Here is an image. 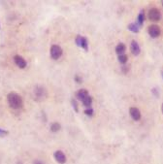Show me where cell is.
Listing matches in <instances>:
<instances>
[{
    "instance_id": "1",
    "label": "cell",
    "mask_w": 163,
    "mask_h": 164,
    "mask_svg": "<svg viewBox=\"0 0 163 164\" xmlns=\"http://www.w3.org/2000/svg\"><path fill=\"white\" fill-rule=\"evenodd\" d=\"M7 100L10 107L13 109H20L23 106V101L22 96L17 93V92H10L7 96Z\"/></svg>"
},
{
    "instance_id": "2",
    "label": "cell",
    "mask_w": 163,
    "mask_h": 164,
    "mask_svg": "<svg viewBox=\"0 0 163 164\" xmlns=\"http://www.w3.org/2000/svg\"><path fill=\"white\" fill-rule=\"evenodd\" d=\"M47 97V90L43 87H36L34 88V99L37 101H42Z\"/></svg>"
},
{
    "instance_id": "3",
    "label": "cell",
    "mask_w": 163,
    "mask_h": 164,
    "mask_svg": "<svg viewBox=\"0 0 163 164\" xmlns=\"http://www.w3.org/2000/svg\"><path fill=\"white\" fill-rule=\"evenodd\" d=\"M149 19L152 22H158L161 19V12L156 8H152L149 11Z\"/></svg>"
},
{
    "instance_id": "4",
    "label": "cell",
    "mask_w": 163,
    "mask_h": 164,
    "mask_svg": "<svg viewBox=\"0 0 163 164\" xmlns=\"http://www.w3.org/2000/svg\"><path fill=\"white\" fill-rule=\"evenodd\" d=\"M62 56V49L58 45H53L51 47V56L53 59H58Z\"/></svg>"
},
{
    "instance_id": "5",
    "label": "cell",
    "mask_w": 163,
    "mask_h": 164,
    "mask_svg": "<svg viewBox=\"0 0 163 164\" xmlns=\"http://www.w3.org/2000/svg\"><path fill=\"white\" fill-rule=\"evenodd\" d=\"M76 44L83 50H89V42H87V39L81 35H78L76 37Z\"/></svg>"
},
{
    "instance_id": "6",
    "label": "cell",
    "mask_w": 163,
    "mask_h": 164,
    "mask_svg": "<svg viewBox=\"0 0 163 164\" xmlns=\"http://www.w3.org/2000/svg\"><path fill=\"white\" fill-rule=\"evenodd\" d=\"M148 32H149V34L150 37H152V38H156L160 35V28L158 25H155V24H153V25H150V26L149 27L148 29Z\"/></svg>"
},
{
    "instance_id": "7",
    "label": "cell",
    "mask_w": 163,
    "mask_h": 164,
    "mask_svg": "<svg viewBox=\"0 0 163 164\" xmlns=\"http://www.w3.org/2000/svg\"><path fill=\"white\" fill-rule=\"evenodd\" d=\"M53 157L56 160V162H58L59 164H64L66 162V156L63 151L61 150H56L53 154Z\"/></svg>"
},
{
    "instance_id": "8",
    "label": "cell",
    "mask_w": 163,
    "mask_h": 164,
    "mask_svg": "<svg viewBox=\"0 0 163 164\" xmlns=\"http://www.w3.org/2000/svg\"><path fill=\"white\" fill-rule=\"evenodd\" d=\"M14 61H15V63L17 64V66L20 67V68L23 69V68H26V67L27 63H26V59H24L23 56H14Z\"/></svg>"
},
{
    "instance_id": "9",
    "label": "cell",
    "mask_w": 163,
    "mask_h": 164,
    "mask_svg": "<svg viewBox=\"0 0 163 164\" xmlns=\"http://www.w3.org/2000/svg\"><path fill=\"white\" fill-rule=\"evenodd\" d=\"M129 114H130L131 117L134 120H140L141 119V113L139 111V109L135 107H131L129 109Z\"/></svg>"
},
{
    "instance_id": "10",
    "label": "cell",
    "mask_w": 163,
    "mask_h": 164,
    "mask_svg": "<svg viewBox=\"0 0 163 164\" xmlns=\"http://www.w3.org/2000/svg\"><path fill=\"white\" fill-rule=\"evenodd\" d=\"M130 50H131V53L134 54V56H139V53L141 52L140 46H139V44H138L136 41H132L131 42Z\"/></svg>"
},
{
    "instance_id": "11",
    "label": "cell",
    "mask_w": 163,
    "mask_h": 164,
    "mask_svg": "<svg viewBox=\"0 0 163 164\" xmlns=\"http://www.w3.org/2000/svg\"><path fill=\"white\" fill-rule=\"evenodd\" d=\"M87 96H89V91H87L86 88H83V90H80L78 92H77V98L79 99V100H81L82 102L83 100H85Z\"/></svg>"
},
{
    "instance_id": "12",
    "label": "cell",
    "mask_w": 163,
    "mask_h": 164,
    "mask_svg": "<svg viewBox=\"0 0 163 164\" xmlns=\"http://www.w3.org/2000/svg\"><path fill=\"white\" fill-rule=\"evenodd\" d=\"M125 50H126V47H125V45L120 43L119 44L118 46L116 47V53L119 54V56H122V54H124Z\"/></svg>"
},
{
    "instance_id": "13",
    "label": "cell",
    "mask_w": 163,
    "mask_h": 164,
    "mask_svg": "<svg viewBox=\"0 0 163 164\" xmlns=\"http://www.w3.org/2000/svg\"><path fill=\"white\" fill-rule=\"evenodd\" d=\"M144 22H145V13H144V11H141L139 16H138V19H137L138 25L142 26V25L144 24Z\"/></svg>"
},
{
    "instance_id": "14",
    "label": "cell",
    "mask_w": 163,
    "mask_h": 164,
    "mask_svg": "<svg viewBox=\"0 0 163 164\" xmlns=\"http://www.w3.org/2000/svg\"><path fill=\"white\" fill-rule=\"evenodd\" d=\"M128 29L134 33H138L140 30V26L136 23H130V24H128Z\"/></svg>"
},
{
    "instance_id": "15",
    "label": "cell",
    "mask_w": 163,
    "mask_h": 164,
    "mask_svg": "<svg viewBox=\"0 0 163 164\" xmlns=\"http://www.w3.org/2000/svg\"><path fill=\"white\" fill-rule=\"evenodd\" d=\"M83 106H86V108H90L91 104H92V97L91 96H87V97L83 101Z\"/></svg>"
},
{
    "instance_id": "16",
    "label": "cell",
    "mask_w": 163,
    "mask_h": 164,
    "mask_svg": "<svg viewBox=\"0 0 163 164\" xmlns=\"http://www.w3.org/2000/svg\"><path fill=\"white\" fill-rule=\"evenodd\" d=\"M60 124L58 123H52V125H51V131L52 132H57L58 130L60 129Z\"/></svg>"
},
{
    "instance_id": "17",
    "label": "cell",
    "mask_w": 163,
    "mask_h": 164,
    "mask_svg": "<svg viewBox=\"0 0 163 164\" xmlns=\"http://www.w3.org/2000/svg\"><path fill=\"white\" fill-rule=\"evenodd\" d=\"M127 60H128V57L126 54L119 56V63H122V64H125V63L127 62Z\"/></svg>"
},
{
    "instance_id": "18",
    "label": "cell",
    "mask_w": 163,
    "mask_h": 164,
    "mask_svg": "<svg viewBox=\"0 0 163 164\" xmlns=\"http://www.w3.org/2000/svg\"><path fill=\"white\" fill-rule=\"evenodd\" d=\"M71 104H72V106H73L74 111L76 112V113H78V112H79V108H78V103H77V100L72 99V100H71Z\"/></svg>"
},
{
    "instance_id": "19",
    "label": "cell",
    "mask_w": 163,
    "mask_h": 164,
    "mask_svg": "<svg viewBox=\"0 0 163 164\" xmlns=\"http://www.w3.org/2000/svg\"><path fill=\"white\" fill-rule=\"evenodd\" d=\"M85 114L86 116H89V117H92L93 115V109L92 108H87L86 110L85 111Z\"/></svg>"
},
{
    "instance_id": "20",
    "label": "cell",
    "mask_w": 163,
    "mask_h": 164,
    "mask_svg": "<svg viewBox=\"0 0 163 164\" xmlns=\"http://www.w3.org/2000/svg\"><path fill=\"white\" fill-rule=\"evenodd\" d=\"M9 134V131H7L5 129H2L0 128V137H4V136H7Z\"/></svg>"
},
{
    "instance_id": "21",
    "label": "cell",
    "mask_w": 163,
    "mask_h": 164,
    "mask_svg": "<svg viewBox=\"0 0 163 164\" xmlns=\"http://www.w3.org/2000/svg\"><path fill=\"white\" fill-rule=\"evenodd\" d=\"M75 81H76L77 83H81L82 82V78H80L79 76H75Z\"/></svg>"
},
{
    "instance_id": "22",
    "label": "cell",
    "mask_w": 163,
    "mask_h": 164,
    "mask_svg": "<svg viewBox=\"0 0 163 164\" xmlns=\"http://www.w3.org/2000/svg\"><path fill=\"white\" fill-rule=\"evenodd\" d=\"M127 70H129V68L127 66H123L122 67V71H123V73H126L127 72Z\"/></svg>"
},
{
    "instance_id": "23",
    "label": "cell",
    "mask_w": 163,
    "mask_h": 164,
    "mask_svg": "<svg viewBox=\"0 0 163 164\" xmlns=\"http://www.w3.org/2000/svg\"><path fill=\"white\" fill-rule=\"evenodd\" d=\"M33 164H43L40 160H35L34 162H33Z\"/></svg>"
},
{
    "instance_id": "24",
    "label": "cell",
    "mask_w": 163,
    "mask_h": 164,
    "mask_svg": "<svg viewBox=\"0 0 163 164\" xmlns=\"http://www.w3.org/2000/svg\"><path fill=\"white\" fill-rule=\"evenodd\" d=\"M161 111H162V113H163V104H162V106H161Z\"/></svg>"
},
{
    "instance_id": "25",
    "label": "cell",
    "mask_w": 163,
    "mask_h": 164,
    "mask_svg": "<svg viewBox=\"0 0 163 164\" xmlns=\"http://www.w3.org/2000/svg\"><path fill=\"white\" fill-rule=\"evenodd\" d=\"M162 6H163V1H162Z\"/></svg>"
},
{
    "instance_id": "26",
    "label": "cell",
    "mask_w": 163,
    "mask_h": 164,
    "mask_svg": "<svg viewBox=\"0 0 163 164\" xmlns=\"http://www.w3.org/2000/svg\"><path fill=\"white\" fill-rule=\"evenodd\" d=\"M162 76H163V73H162Z\"/></svg>"
},
{
    "instance_id": "27",
    "label": "cell",
    "mask_w": 163,
    "mask_h": 164,
    "mask_svg": "<svg viewBox=\"0 0 163 164\" xmlns=\"http://www.w3.org/2000/svg\"><path fill=\"white\" fill-rule=\"evenodd\" d=\"M0 27H1V26H0Z\"/></svg>"
}]
</instances>
